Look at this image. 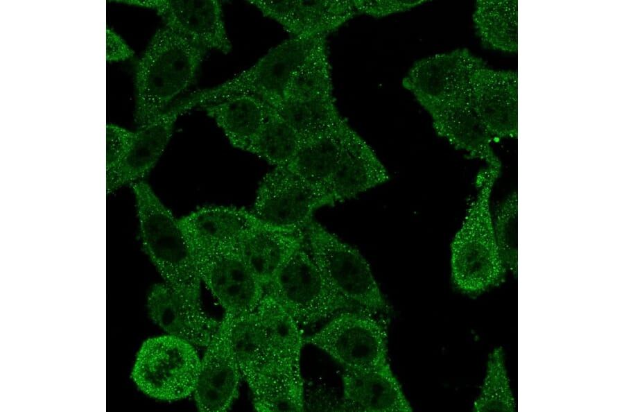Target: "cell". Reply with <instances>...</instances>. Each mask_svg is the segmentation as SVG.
Masks as SVG:
<instances>
[{
    "mask_svg": "<svg viewBox=\"0 0 624 412\" xmlns=\"http://www.w3.org/2000/svg\"><path fill=\"white\" fill-rule=\"evenodd\" d=\"M333 89L331 67L326 37H324L293 74L283 98L311 100L331 98L333 97Z\"/></svg>",
    "mask_w": 624,
    "mask_h": 412,
    "instance_id": "4dcf8cb0",
    "label": "cell"
},
{
    "mask_svg": "<svg viewBox=\"0 0 624 412\" xmlns=\"http://www.w3.org/2000/svg\"><path fill=\"white\" fill-rule=\"evenodd\" d=\"M472 108L494 138L518 136V74L483 65L470 80Z\"/></svg>",
    "mask_w": 624,
    "mask_h": 412,
    "instance_id": "4fadbf2b",
    "label": "cell"
},
{
    "mask_svg": "<svg viewBox=\"0 0 624 412\" xmlns=\"http://www.w3.org/2000/svg\"><path fill=\"white\" fill-rule=\"evenodd\" d=\"M304 245L264 286V293L280 304L298 324L314 323L343 311H362L329 286Z\"/></svg>",
    "mask_w": 624,
    "mask_h": 412,
    "instance_id": "8992f818",
    "label": "cell"
},
{
    "mask_svg": "<svg viewBox=\"0 0 624 412\" xmlns=\"http://www.w3.org/2000/svg\"><path fill=\"white\" fill-rule=\"evenodd\" d=\"M390 175L372 148L348 123L341 130V148L327 188L335 203L388 182Z\"/></svg>",
    "mask_w": 624,
    "mask_h": 412,
    "instance_id": "9a60e30c",
    "label": "cell"
},
{
    "mask_svg": "<svg viewBox=\"0 0 624 412\" xmlns=\"http://www.w3.org/2000/svg\"><path fill=\"white\" fill-rule=\"evenodd\" d=\"M147 309L153 321L168 335L195 346L206 347L220 323L207 316L201 307L187 302L165 283L152 288Z\"/></svg>",
    "mask_w": 624,
    "mask_h": 412,
    "instance_id": "e0dca14e",
    "label": "cell"
},
{
    "mask_svg": "<svg viewBox=\"0 0 624 412\" xmlns=\"http://www.w3.org/2000/svg\"><path fill=\"white\" fill-rule=\"evenodd\" d=\"M184 112L183 106L177 102L138 127L123 158L107 171V194L143 178L154 167L168 145L177 117Z\"/></svg>",
    "mask_w": 624,
    "mask_h": 412,
    "instance_id": "2e32d148",
    "label": "cell"
},
{
    "mask_svg": "<svg viewBox=\"0 0 624 412\" xmlns=\"http://www.w3.org/2000/svg\"><path fill=\"white\" fill-rule=\"evenodd\" d=\"M134 132L118 126H106V169L114 167L127 152Z\"/></svg>",
    "mask_w": 624,
    "mask_h": 412,
    "instance_id": "e575fe53",
    "label": "cell"
},
{
    "mask_svg": "<svg viewBox=\"0 0 624 412\" xmlns=\"http://www.w3.org/2000/svg\"><path fill=\"white\" fill-rule=\"evenodd\" d=\"M375 314L347 310L304 339L329 354L345 370H363L388 362V334Z\"/></svg>",
    "mask_w": 624,
    "mask_h": 412,
    "instance_id": "ba28073f",
    "label": "cell"
},
{
    "mask_svg": "<svg viewBox=\"0 0 624 412\" xmlns=\"http://www.w3.org/2000/svg\"><path fill=\"white\" fill-rule=\"evenodd\" d=\"M472 20L476 33L485 47L504 52H517V1H476Z\"/></svg>",
    "mask_w": 624,
    "mask_h": 412,
    "instance_id": "cb8c5ba5",
    "label": "cell"
},
{
    "mask_svg": "<svg viewBox=\"0 0 624 412\" xmlns=\"http://www.w3.org/2000/svg\"><path fill=\"white\" fill-rule=\"evenodd\" d=\"M134 51L124 40L110 28L106 29V60L109 62L123 61L133 57Z\"/></svg>",
    "mask_w": 624,
    "mask_h": 412,
    "instance_id": "8d00e7d4",
    "label": "cell"
},
{
    "mask_svg": "<svg viewBox=\"0 0 624 412\" xmlns=\"http://www.w3.org/2000/svg\"><path fill=\"white\" fill-rule=\"evenodd\" d=\"M343 386L345 410L413 411L388 362L368 369L345 370Z\"/></svg>",
    "mask_w": 624,
    "mask_h": 412,
    "instance_id": "ac0fdd59",
    "label": "cell"
},
{
    "mask_svg": "<svg viewBox=\"0 0 624 412\" xmlns=\"http://www.w3.org/2000/svg\"><path fill=\"white\" fill-rule=\"evenodd\" d=\"M207 52L166 26L156 31L135 70V121L138 127L165 112L191 86Z\"/></svg>",
    "mask_w": 624,
    "mask_h": 412,
    "instance_id": "6da1fadb",
    "label": "cell"
},
{
    "mask_svg": "<svg viewBox=\"0 0 624 412\" xmlns=\"http://www.w3.org/2000/svg\"><path fill=\"white\" fill-rule=\"evenodd\" d=\"M357 14L352 1H295L285 31L292 37H326Z\"/></svg>",
    "mask_w": 624,
    "mask_h": 412,
    "instance_id": "83f0119b",
    "label": "cell"
},
{
    "mask_svg": "<svg viewBox=\"0 0 624 412\" xmlns=\"http://www.w3.org/2000/svg\"><path fill=\"white\" fill-rule=\"evenodd\" d=\"M501 166H487L480 174L477 196L451 243V277L462 293L476 294L501 284L506 267L499 254L489 200Z\"/></svg>",
    "mask_w": 624,
    "mask_h": 412,
    "instance_id": "3957f363",
    "label": "cell"
},
{
    "mask_svg": "<svg viewBox=\"0 0 624 412\" xmlns=\"http://www.w3.org/2000/svg\"><path fill=\"white\" fill-rule=\"evenodd\" d=\"M346 121L331 132L303 141L286 167L310 185L328 194L340 155L341 130Z\"/></svg>",
    "mask_w": 624,
    "mask_h": 412,
    "instance_id": "d4e9b609",
    "label": "cell"
},
{
    "mask_svg": "<svg viewBox=\"0 0 624 412\" xmlns=\"http://www.w3.org/2000/svg\"><path fill=\"white\" fill-rule=\"evenodd\" d=\"M474 411H514L513 397L501 347L489 354L486 375L480 393L474 404Z\"/></svg>",
    "mask_w": 624,
    "mask_h": 412,
    "instance_id": "1f68e13d",
    "label": "cell"
},
{
    "mask_svg": "<svg viewBox=\"0 0 624 412\" xmlns=\"http://www.w3.org/2000/svg\"><path fill=\"white\" fill-rule=\"evenodd\" d=\"M191 246L201 281L225 313L236 316L255 311L264 295V287L243 259L237 246Z\"/></svg>",
    "mask_w": 624,
    "mask_h": 412,
    "instance_id": "8fae6325",
    "label": "cell"
},
{
    "mask_svg": "<svg viewBox=\"0 0 624 412\" xmlns=\"http://www.w3.org/2000/svg\"><path fill=\"white\" fill-rule=\"evenodd\" d=\"M155 9L165 26L206 49L227 54L232 50L219 1H119Z\"/></svg>",
    "mask_w": 624,
    "mask_h": 412,
    "instance_id": "5bb4252c",
    "label": "cell"
},
{
    "mask_svg": "<svg viewBox=\"0 0 624 412\" xmlns=\"http://www.w3.org/2000/svg\"><path fill=\"white\" fill-rule=\"evenodd\" d=\"M425 111L431 117L436 134L456 149L467 153L472 158L484 160L487 166H501L492 146L494 137L474 112L470 101L445 104Z\"/></svg>",
    "mask_w": 624,
    "mask_h": 412,
    "instance_id": "d6986e66",
    "label": "cell"
},
{
    "mask_svg": "<svg viewBox=\"0 0 624 412\" xmlns=\"http://www.w3.org/2000/svg\"><path fill=\"white\" fill-rule=\"evenodd\" d=\"M302 141L331 132L345 120L333 97L311 100L281 99L272 105Z\"/></svg>",
    "mask_w": 624,
    "mask_h": 412,
    "instance_id": "f1b7e54d",
    "label": "cell"
},
{
    "mask_svg": "<svg viewBox=\"0 0 624 412\" xmlns=\"http://www.w3.org/2000/svg\"><path fill=\"white\" fill-rule=\"evenodd\" d=\"M304 234L306 248L333 291L363 311H389L370 266L358 250L313 219L304 228Z\"/></svg>",
    "mask_w": 624,
    "mask_h": 412,
    "instance_id": "277c9868",
    "label": "cell"
},
{
    "mask_svg": "<svg viewBox=\"0 0 624 412\" xmlns=\"http://www.w3.org/2000/svg\"><path fill=\"white\" fill-rule=\"evenodd\" d=\"M179 221L190 243L202 248L236 246L248 231L266 225L252 212L225 206L204 207Z\"/></svg>",
    "mask_w": 624,
    "mask_h": 412,
    "instance_id": "ffe728a7",
    "label": "cell"
},
{
    "mask_svg": "<svg viewBox=\"0 0 624 412\" xmlns=\"http://www.w3.org/2000/svg\"><path fill=\"white\" fill-rule=\"evenodd\" d=\"M333 204L327 192L310 185L286 166H277L262 179L252 212L266 225L303 230L317 209Z\"/></svg>",
    "mask_w": 624,
    "mask_h": 412,
    "instance_id": "30bf717a",
    "label": "cell"
},
{
    "mask_svg": "<svg viewBox=\"0 0 624 412\" xmlns=\"http://www.w3.org/2000/svg\"><path fill=\"white\" fill-rule=\"evenodd\" d=\"M233 316L225 313L201 359L193 392L201 411H225L236 399L241 377L230 340Z\"/></svg>",
    "mask_w": 624,
    "mask_h": 412,
    "instance_id": "7c38bea8",
    "label": "cell"
},
{
    "mask_svg": "<svg viewBox=\"0 0 624 412\" xmlns=\"http://www.w3.org/2000/svg\"><path fill=\"white\" fill-rule=\"evenodd\" d=\"M248 386L258 411L304 410V386L299 368L276 360Z\"/></svg>",
    "mask_w": 624,
    "mask_h": 412,
    "instance_id": "603a6c76",
    "label": "cell"
},
{
    "mask_svg": "<svg viewBox=\"0 0 624 412\" xmlns=\"http://www.w3.org/2000/svg\"><path fill=\"white\" fill-rule=\"evenodd\" d=\"M483 65L484 61L467 49H456L415 61L401 84L424 110L470 101L471 76Z\"/></svg>",
    "mask_w": 624,
    "mask_h": 412,
    "instance_id": "9c48e42d",
    "label": "cell"
},
{
    "mask_svg": "<svg viewBox=\"0 0 624 412\" xmlns=\"http://www.w3.org/2000/svg\"><path fill=\"white\" fill-rule=\"evenodd\" d=\"M255 312L266 332L275 358L280 362L300 368L304 339L296 320L266 293Z\"/></svg>",
    "mask_w": 624,
    "mask_h": 412,
    "instance_id": "4316f807",
    "label": "cell"
},
{
    "mask_svg": "<svg viewBox=\"0 0 624 412\" xmlns=\"http://www.w3.org/2000/svg\"><path fill=\"white\" fill-rule=\"evenodd\" d=\"M200 359L193 344L171 336L148 338L141 346L132 379L147 395L175 401L193 394Z\"/></svg>",
    "mask_w": 624,
    "mask_h": 412,
    "instance_id": "52a82bcc",
    "label": "cell"
},
{
    "mask_svg": "<svg viewBox=\"0 0 624 412\" xmlns=\"http://www.w3.org/2000/svg\"><path fill=\"white\" fill-rule=\"evenodd\" d=\"M143 247L165 284L189 304L200 307V277L189 240L179 219L146 182L132 184Z\"/></svg>",
    "mask_w": 624,
    "mask_h": 412,
    "instance_id": "7a4b0ae2",
    "label": "cell"
},
{
    "mask_svg": "<svg viewBox=\"0 0 624 412\" xmlns=\"http://www.w3.org/2000/svg\"><path fill=\"white\" fill-rule=\"evenodd\" d=\"M496 246L506 268L517 272V194L510 195L499 206L493 222Z\"/></svg>",
    "mask_w": 624,
    "mask_h": 412,
    "instance_id": "d6a6232c",
    "label": "cell"
},
{
    "mask_svg": "<svg viewBox=\"0 0 624 412\" xmlns=\"http://www.w3.org/2000/svg\"><path fill=\"white\" fill-rule=\"evenodd\" d=\"M268 105L266 120L246 151L265 160L275 167L287 166L303 141L278 112Z\"/></svg>",
    "mask_w": 624,
    "mask_h": 412,
    "instance_id": "f546056e",
    "label": "cell"
},
{
    "mask_svg": "<svg viewBox=\"0 0 624 412\" xmlns=\"http://www.w3.org/2000/svg\"><path fill=\"white\" fill-rule=\"evenodd\" d=\"M358 13L373 18H383L395 14L409 11L425 3L426 1H395V0H356L352 1Z\"/></svg>",
    "mask_w": 624,
    "mask_h": 412,
    "instance_id": "836d02e7",
    "label": "cell"
},
{
    "mask_svg": "<svg viewBox=\"0 0 624 412\" xmlns=\"http://www.w3.org/2000/svg\"><path fill=\"white\" fill-rule=\"evenodd\" d=\"M326 37H291L270 49L253 65L227 81L181 100L187 110L236 94H249L268 105L281 100L293 74Z\"/></svg>",
    "mask_w": 624,
    "mask_h": 412,
    "instance_id": "5b68a950",
    "label": "cell"
},
{
    "mask_svg": "<svg viewBox=\"0 0 624 412\" xmlns=\"http://www.w3.org/2000/svg\"><path fill=\"white\" fill-rule=\"evenodd\" d=\"M304 244V229L287 230L263 225L245 233L236 246L264 287L291 255Z\"/></svg>",
    "mask_w": 624,
    "mask_h": 412,
    "instance_id": "44dd1931",
    "label": "cell"
},
{
    "mask_svg": "<svg viewBox=\"0 0 624 412\" xmlns=\"http://www.w3.org/2000/svg\"><path fill=\"white\" fill-rule=\"evenodd\" d=\"M268 106L257 96L236 94L201 107L234 147L246 151L266 120Z\"/></svg>",
    "mask_w": 624,
    "mask_h": 412,
    "instance_id": "7402d4cb",
    "label": "cell"
},
{
    "mask_svg": "<svg viewBox=\"0 0 624 412\" xmlns=\"http://www.w3.org/2000/svg\"><path fill=\"white\" fill-rule=\"evenodd\" d=\"M230 340L235 359L248 385L277 360L255 311L233 317Z\"/></svg>",
    "mask_w": 624,
    "mask_h": 412,
    "instance_id": "484cf974",
    "label": "cell"
},
{
    "mask_svg": "<svg viewBox=\"0 0 624 412\" xmlns=\"http://www.w3.org/2000/svg\"><path fill=\"white\" fill-rule=\"evenodd\" d=\"M261 14L268 17L285 30L293 17L295 1H248Z\"/></svg>",
    "mask_w": 624,
    "mask_h": 412,
    "instance_id": "d590c367",
    "label": "cell"
}]
</instances>
